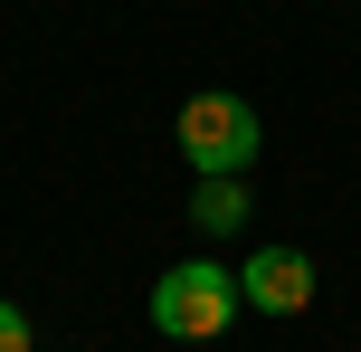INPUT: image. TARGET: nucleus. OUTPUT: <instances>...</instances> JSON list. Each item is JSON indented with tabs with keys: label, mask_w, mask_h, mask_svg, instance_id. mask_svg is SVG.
Instances as JSON below:
<instances>
[{
	"label": "nucleus",
	"mask_w": 361,
	"mask_h": 352,
	"mask_svg": "<svg viewBox=\"0 0 361 352\" xmlns=\"http://www.w3.org/2000/svg\"><path fill=\"white\" fill-rule=\"evenodd\" d=\"M180 162L200 171V181H238V171L257 162V143H267V124H257V105L247 95H228V86H200L190 105H180Z\"/></svg>",
	"instance_id": "1"
},
{
	"label": "nucleus",
	"mask_w": 361,
	"mask_h": 352,
	"mask_svg": "<svg viewBox=\"0 0 361 352\" xmlns=\"http://www.w3.org/2000/svg\"><path fill=\"white\" fill-rule=\"evenodd\" d=\"M238 324V277L219 257H180L162 267V286H152V334H171V343H219Z\"/></svg>",
	"instance_id": "2"
},
{
	"label": "nucleus",
	"mask_w": 361,
	"mask_h": 352,
	"mask_svg": "<svg viewBox=\"0 0 361 352\" xmlns=\"http://www.w3.org/2000/svg\"><path fill=\"white\" fill-rule=\"evenodd\" d=\"M238 305H257V315H305L314 305V257L305 248H257V257L238 267Z\"/></svg>",
	"instance_id": "3"
},
{
	"label": "nucleus",
	"mask_w": 361,
	"mask_h": 352,
	"mask_svg": "<svg viewBox=\"0 0 361 352\" xmlns=\"http://www.w3.org/2000/svg\"><path fill=\"white\" fill-rule=\"evenodd\" d=\"M190 229L200 238H238L247 229V181H200L190 190Z\"/></svg>",
	"instance_id": "4"
},
{
	"label": "nucleus",
	"mask_w": 361,
	"mask_h": 352,
	"mask_svg": "<svg viewBox=\"0 0 361 352\" xmlns=\"http://www.w3.org/2000/svg\"><path fill=\"white\" fill-rule=\"evenodd\" d=\"M0 352H29V315H19L10 296H0Z\"/></svg>",
	"instance_id": "5"
}]
</instances>
